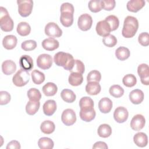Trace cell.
Wrapping results in <instances>:
<instances>
[{
  "label": "cell",
  "mask_w": 149,
  "mask_h": 149,
  "mask_svg": "<svg viewBox=\"0 0 149 149\" xmlns=\"http://www.w3.org/2000/svg\"><path fill=\"white\" fill-rule=\"evenodd\" d=\"M31 77L33 83L36 84H40L45 80V75L44 73L38 70H34L31 72Z\"/></svg>",
  "instance_id": "e575fe53"
},
{
  "label": "cell",
  "mask_w": 149,
  "mask_h": 149,
  "mask_svg": "<svg viewBox=\"0 0 149 149\" xmlns=\"http://www.w3.org/2000/svg\"><path fill=\"white\" fill-rule=\"evenodd\" d=\"M61 12H69L72 14L74 13V7L72 4L69 2H65L62 4L61 6Z\"/></svg>",
  "instance_id": "681fc988"
},
{
  "label": "cell",
  "mask_w": 149,
  "mask_h": 149,
  "mask_svg": "<svg viewBox=\"0 0 149 149\" xmlns=\"http://www.w3.org/2000/svg\"><path fill=\"white\" fill-rule=\"evenodd\" d=\"M102 42L108 47H113L117 44V39L113 35L109 34L103 38Z\"/></svg>",
  "instance_id": "7bdbcfd3"
},
{
  "label": "cell",
  "mask_w": 149,
  "mask_h": 149,
  "mask_svg": "<svg viewBox=\"0 0 149 149\" xmlns=\"http://www.w3.org/2000/svg\"><path fill=\"white\" fill-rule=\"evenodd\" d=\"M144 93L139 89L132 90L129 94V99L134 104H139L144 100Z\"/></svg>",
  "instance_id": "d6986e66"
},
{
  "label": "cell",
  "mask_w": 149,
  "mask_h": 149,
  "mask_svg": "<svg viewBox=\"0 0 149 149\" xmlns=\"http://www.w3.org/2000/svg\"><path fill=\"white\" fill-rule=\"evenodd\" d=\"M20 144L19 141L16 140H12L10 141L6 146V149H20Z\"/></svg>",
  "instance_id": "f907efd6"
},
{
  "label": "cell",
  "mask_w": 149,
  "mask_h": 149,
  "mask_svg": "<svg viewBox=\"0 0 149 149\" xmlns=\"http://www.w3.org/2000/svg\"><path fill=\"white\" fill-rule=\"evenodd\" d=\"M146 119L141 114H137L132 119L130 127L133 130L139 131L144 127Z\"/></svg>",
  "instance_id": "8fae6325"
},
{
  "label": "cell",
  "mask_w": 149,
  "mask_h": 149,
  "mask_svg": "<svg viewBox=\"0 0 149 149\" xmlns=\"http://www.w3.org/2000/svg\"><path fill=\"white\" fill-rule=\"evenodd\" d=\"M101 79V74L100 72L97 70H91L88 73L87 76V81L99 82Z\"/></svg>",
  "instance_id": "f6af8a7d"
},
{
  "label": "cell",
  "mask_w": 149,
  "mask_h": 149,
  "mask_svg": "<svg viewBox=\"0 0 149 149\" xmlns=\"http://www.w3.org/2000/svg\"><path fill=\"white\" fill-rule=\"evenodd\" d=\"M139 42L143 46L146 47L149 45V35L147 32H143L139 34L138 37Z\"/></svg>",
  "instance_id": "7dc6e473"
},
{
  "label": "cell",
  "mask_w": 149,
  "mask_h": 149,
  "mask_svg": "<svg viewBox=\"0 0 149 149\" xmlns=\"http://www.w3.org/2000/svg\"><path fill=\"white\" fill-rule=\"evenodd\" d=\"M92 23V17L87 13H84L80 15L77 21L78 27L82 31L88 30L91 27Z\"/></svg>",
  "instance_id": "8992f818"
},
{
  "label": "cell",
  "mask_w": 149,
  "mask_h": 149,
  "mask_svg": "<svg viewBox=\"0 0 149 149\" xmlns=\"http://www.w3.org/2000/svg\"><path fill=\"white\" fill-rule=\"evenodd\" d=\"M129 113L127 109L123 107H117L113 113L114 119L118 123H123L128 118Z\"/></svg>",
  "instance_id": "7c38bea8"
},
{
  "label": "cell",
  "mask_w": 149,
  "mask_h": 149,
  "mask_svg": "<svg viewBox=\"0 0 149 149\" xmlns=\"http://www.w3.org/2000/svg\"><path fill=\"white\" fill-rule=\"evenodd\" d=\"M102 9L105 10H112L115 6L116 2L115 0H102L101 1Z\"/></svg>",
  "instance_id": "bcb514c9"
},
{
  "label": "cell",
  "mask_w": 149,
  "mask_h": 149,
  "mask_svg": "<svg viewBox=\"0 0 149 149\" xmlns=\"http://www.w3.org/2000/svg\"><path fill=\"white\" fill-rule=\"evenodd\" d=\"M61 96L62 100L66 102L72 103L76 100V94L74 92L69 89H63L61 93Z\"/></svg>",
  "instance_id": "f1b7e54d"
},
{
  "label": "cell",
  "mask_w": 149,
  "mask_h": 149,
  "mask_svg": "<svg viewBox=\"0 0 149 149\" xmlns=\"http://www.w3.org/2000/svg\"><path fill=\"white\" fill-rule=\"evenodd\" d=\"M98 108L100 111L104 113L109 112L112 108V102L107 97L101 98L98 102Z\"/></svg>",
  "instance_id": "2e32d148"
},
{
  "label": "cell",
  "mask_w": 149,
  "mask_h": 149,
  "mask_svg": "<svg viewBox=\"0 0 149 149\" xmlns=\"http://www.w3.org/2000/svg\"><path fill=\"white\" fill-rule=\"evenodd\" d=\"M109 92L110 94L115 98H119L124 94L123 88L119 85L115 84L110 87Z\"/></svg>",
  "instance_id": "d590c367"
},
{
  "label": "cell",
  "mask_w": 149,
  "mask_h": 149,
  "mask_svg": "<svg viewBox=\"0 0 149 149\" xmlns=\"http://www.w3.org/2000/svg\"><path fill=\"white\" fill-rule=\"evenodd\" d=\"M10 95L7 91H0V104L1 105H6L10 101Z\"/></svg>",
  "instance_id": "c3c4849f"
},
{
  "label": "cell",
  "mask_w": 149,
  "mask_h": 149,
  "mask_svg": "<svg viewBox=\"0 0 149 149\" xmlns=\"http://www.w3.org/2000/svg\"><path fill=\"white\" fill-rule=\"evenodd\" d=\"M0 10V25L1 30L5 32L11 31L14 26L13 20L9 16L6 8L1 6Z\"/></svg>",
  "instance_id": "3957f363"
},
{
  "label": "cell",
  "mask_w": 149,
  "mask_h": 149,
  "mask_svg": "<svg viewBox=\"0 0 149 149\" xmlns=\"http://www.w3.org/2000/svg\"><path fill=\"white\" fill-rule=\"evenodd\" d=\"M37 65L38 67L43 70L48 69L52 65V58L49 54H41L37 57Z\"/></svg>",
  "instance_id": "ba28073f"
},
{
  "label": "cell",
  "mask_w": 149,
  "mask_h": 149,
  "mask_svg": "<svg viewBox=\"0 0 149 149\" xmlns=\"http://www.w3.org/2000/svg\"><path fill=\"white\" fill-rule=\"evenodd\" d=\"M122 82L126 87H132L136 85L137 83V79L134 74H127L123 77Z\"/></svg>",
  "instance_id": "8d00e7d4"
},
{
  "label": "cell",
  "mask_w": 149,
  "mask_h": 149,
  "mask_svg": "<svg viewBox=\"0 0 149 149\" xmlns=\"http://www.w3.org/2000/svg\"><path fill=\"white\" fill-rule=\"evenodd\" d=\"M88 6L90 11L94 13L98 12L102 9L101 1L100 0H91L88 2Z\"/></svg>",
  "instance_id": "b9f144b4"
},
{
  "label": "cell",
  "mask_w": 149,
  "mask_h": 149,
  "mask_svg": "<svg viewBox=\"0 0 149 149\" xmlns=\"http://www.w3.org/2000/svg\"><path fill=\"white\" fill-rule=\"evenodd\" d=\"M54 145V141L48 137H41L38 141V146L41 149H52Z\"/></svg>",
  "instance_id": "836d02e7"
},
{
  "label": "cell",
  "mask_w": 149,
  "mask_h": 149,
  "mask_svg": "<svg viewBox=\"0 0 149 149\" xmlns=\"http://www.w3.org/2000/svg\"><path fill=\"white\" fill-rule=\"evenodd\" d=\"M58 91L57 86L52 82H48L42 87L43 93L46 96H53Z\"/></svg>",
  "instance_id": "83f0119b"
},
{
  "label": "cell",
  "mask_w": 149,
  "mask_h": 149,
  "mask_svg": "<svg viewBox=\"0 0 149 149\" xmlns=\"http://www.w3.org/2000/svg\"><path fill=\"white\" fill-rule=\"evenodd\" d=\"M17 40L16 36L13 35L6 36L2 40V44L5 48L6 49H13L17 44Z\"/></svg>",
  "instance_id": "44dd1931"
},
{
  "label": "cell",
  "mask_w": 149,
  "mask_h": 149,
  "mask_svg": "<svg viewBox=\"0 0 149 149\" xmlns=\"http://www.w3.org/2000/svg\"><path fill=\"white\" fill-rule=\"evenodd\" d=\"M22 48L26 51H30L34 49L37 47V42L33 40H29L23 41L21 44Z\"/></svg>",
  "instance_id": "ee69618b"
},
{
  "label": "cell",
  "mask_w": 149,
  "mask_h": 149,
  "mask_svg": "<svg viewBox=\"0 0 149 149\" xmlns=\"http://www.w3.org/2000/svg\"><path fill=\"white\" fill-rule=\"evenodd\" d=\"M84 70H85V67H84V63L79 59H75L73 66L72 69L70 70V72L71 73L76 72V73H79L80 74H83L84 72Z\"/></svg>",
  "instance_id": "60d3db41"
},
{
  "label": "cell",
  "mask_w": 149,
  "mask_h": 149,
  "mask_svg": "<svg viewBox=\"0 0 149 149\" xmlns=\"http://www.w3.org/2000/svg\"><path fill=\"white\" fill-rule=\"evenodd\" d=\"M16 30L20 36H26L30 34L31 27L29 24L27 22H22L18 24Z\"/></svg>",
  "instance_id": "1f68e13d"
},
{
  "label": "cell",
  "mask_w": 149,
  "mask_h": 149,
  "mask_svg": "<svg viewBox=\"0 0 149 149\" xmlns=\"http://www.w3.org/2000/svg\"><path fill=\"white\" fill-rule=\"evenodd\" d=\"M109 24L111 31L116 30L119 25V21L118 18L115 15H109L105 19Z\"/></svg>",
  "instance_id": "f35d334b"
},
{
  "label": "cell",
  "mask_w": 149,
  "mask_h": 149,
  "mask_svg": "<svg viewBox=\"0 0 149 149\" xmlns=\"http://www.w3.org/2000/svg\"><path fill=\"white\" fill-rule=\"evenodd\" d=\"M45 33L51 38L59 37L62 34V31L57 24L54 22H49L45 27Z\"/></svg>",
  "instance_id": "52a82bcc"
},
{
  "label": "cell",
  "mask_w": 149,
  "mask_h": 149,
  "mask_svg": "<svg viewBox=\"0 0 149 149\" xmlns=\"http://www.w3.org/2000/svg\"><path fill=\"white\" fill-rule=\"evenodd\" d=\"M139 28V22L133 16H127L124 20L122 31V36L127 38L134 37Z\"/></svg>",
  "instance_id": "6da1fadb"
},
{
  "label": "cell",
  "mask_w": 149,
  "mask_h": 149,
  "mask_svg": "<svg viewBox=\"0 0 149 149\" xmlns=\"http://www.w3.org/2000/svg\"><path fill=\"white\" fill-rule=\"evenodd\" d=\"M95 29L97 34L104 37L109 35L111 31L110 26L105 20L98 22L96 25Z\"/></svg>",
  "instance_id": "4fadbf2b"
},
{
  "label": "cell",
  "mask_w": 149,
  "mask_h": 149,
  "mask_svg": "<svg viewBox=\"0 0 149 149\" xmlns=\"http://www.w3.org/2000/svg\"><path fill=\"white\" fill-rule=\"evenodd\" d=\"M93 148L94 149H107L108 148V146L107 145V144L105 142L103 141H97L96 142L94 146H93Z\"/></svg>",
  "instance_id": "816d5d0a"
},
{
  "label": "cell",
  "mask_w": 149,
  "mask_h": 149,
  "mask_svg": "<svg viewBox=\"0 0 149 149\" xmlns=\"http://www.w3.org/2000/svg\"><path fill=\"white\" fill-rule=\"evenodd\" d=\"M59 43L58 40L54 38H48L42 42V47L47 51H54L59 47Z\"/></svg>",
  "instance_id": "ac0fdd59"
},
{
  "label": "cell",
  "mask_w": 149,
  "mask_h": 149,
  "mask_svg": "<svg viewBox=\"0 0 149 149\" xmlns=\"http://www.w3.org/2000/svg\"><path fill=\"white\" fill-rule=\"evenodd\" d=\"M29 79L30 74L28 71L21 69L14 74L12 78V81L16 86L22 87L29 81Z\"/></svg>",
  "instance_id": "277c9868"
},
{
  "label": "cell",
  "mask_w": 149,
  "mask_h": 149,
  "mask_svg": "<svg viewBox=\"0 0 149 149\" xmlns=\"http://www.w3.org/2000/svg\"><path fill=\"white\" fill-rule=\"evenodd\" d=\"M101 86L98 82L89 81L86 86V91L91 95H97L101 91Z\"/></svg>",
  "instance_id": "cb8c5ba5"
},
{
  "label": "cell",
  "mask_w": 149,
  "mask_h": 149,
  "mask_svg": "<svg viewBox=\"0 0 149 149\" xmlns=\"http://www.w3.org/2000/svg\"><path fill=\"white\" fill-rule=\"evenodd\" d=\"M16 70V63L12 60H6L2 64V72L6 75H10Z\"/></svg>",
  "instance_id": "ffe728a7"
},
{
  "label": "cell",
  "mask_w": 149,
  "mask_h": 149,
  "mask_svg": "<svg viewBox=\"0 0 149 149\" xmlns=\"http://www.w3.org/2000/svg\"><path fill=\"white\" fill-rule=\"evenodd\" d=\"M18 5V12L22 17H27L32 11L33 6V2L31 0L17 1Z\"/></svg>",
  "instance_id": "5b68a950"
},
{
  "label": "cell",
  "mask_w": 149,
  "mask_h": 149,
  "mask_svg": "<svg viewBox=\"0 0 149 149\" xmlns=\"http://www.w3.org/2000/svg\"><path fill=\"white\" fill-rule=\"evenodd\" d=\"M129 49L125 47H120L115 51V55L120 61H125L130 56Z\"/></svg>",
  "instance_id": "4dcf8cb0"
},
{
  "label": "cell",
  "mask_w": 149,
  "mask_h": 149,
  "mask_svg": "<svg viewBox=\"0 0 149 149\" xmlns=\"http://www.w3.org/2000/svg\"><path fill=\"white\" fill-rule=\"evenodd\" d=\"M133 141L137 146L140 147H144L148 143L147 136L143 132H139L134 136Z\"/></svg>",
  "instance_id": "603a6c76"
},
{
  "label": "cell",
  "mask_w": 149,
  "mask_h": 149,
  "mask_svg": "<svg viewBox=\"0 0 149 149\" xmlns=\"http://www.w3.org/2000/svg\"><path fill=\"white\" fill-rule=\"evenodd\" d=\"M79 106L80 109L94 108V101L89 97H84L80 100Z\"/></svg>",
  "instance_id": "74e56055"
},
{
  "label": "cell",
  "mask_w": 149,
  "mask_h": 149,
  "mask_svg": "<svg viewBox=\"0 0 149 149\" xmlns=\"http://www.w3.org/2000/svg\"><path fill=\"white\" fill-rule=\"evenodd\" d=\"M68 81L70 85L73 86H77L82 83L83 81V77L82 74L72 72L69 76Z\"/></svg>",
  "instance_id": "d4e9b609"
},
{
  "label": "cell",
  "mask_w": 149,
  "mask_h": 149,
  "mask_svg": "<svg viewBox=\"0 0 149 149\" xmlns=\"http://www.w3.org/2000/svg\"><path fill=\"white\" fill-rule=\"evenodd\" d=\"M97 133L100 137L107 138L112 134V129L108 124H102L98 127Z\"/></svg>",
  "instance_id": "d6a6232c"
},
{
  "label": "cell",
  "mask_w": 149,
  "mask_h": 149,
  "mask_svg": "<svg viewBox=\"0 0 149 149\" xmlns=\"http://www.w3.org/2000/svg\"><path fill=\"white\" fill-rule=\"evenodd\" d=\"M27 97L30 101H38L41 98V94L38 89L31 88L27 91Z\"/></svg>",
  "instance_id": "ab89813d"
},
{
  "label": "cell",
  "mask_w": 149,
  "mask_h": 149,
  "mask_svg": "<svg viewBox=\"0 0 149 149\" xmlns=\"http://www.w3.org/2000/svg\"><path fill=\"white\" fill-rule=\"evenodd\" d=\"M137 73L140 77L141 82L148 86L149 84V68L147 64L142 63L137 68Z\"/></svg>",
  "instance_id": "30bf717a"
},
{
  "label": "cell",
  "mask_w": 149,
  "mask_h": 149,
  "mask_svg": "<svg viewBox=\"0 0 149 149\" xmlns=\"http://www.w3.org/2000/svg\"><path fill=\"white\" fill-rule=\"evenodd\" d=\"M60 21L63 26L66 27H70L73 22V14L69 12H62Z\"/></svg>",
  "instance_id": "484cf974"
},
{
  "label": "cell",
  "mask_w": 149,
  "mask_h": 149,
  "mask_svg": "<svg viewBox=\"0 0 149 149\" xmlns=\"http://www.w3.org/2000/svg\"><path fill=\"white\" fill-rule=\"evenodd\" d=\"M40 129L42 133L47 134H49L54 132L55 129V126L53 122L47 120L41 123Z\"/></svg>",
  "instance_id": "4316f807"
},
{
  "label": "cell",
  "mask_w": 149,
  "mask_h": 149,
  "mask_svg": "<svg viewBox=\"0 0 149 149\" xmlns=\"http://www.w3.org/2000/svg\"><path fill=\"white\" fill-rule=\"evenodd\" d=\"M61 119L66 126H71L76 121V113L72 109H66L62 113Z\"/></svg>",
  "instance_id": "9c48e42d"
},
{
  "label": "cell",
  "mask_w": 149,
  "mask_h": 149,
  "mask_svg": "<svg viewBox=\"0 0 149 149\" xmlns=\"http://www.w3.org/2000/svg\"><path fill=\"white\" fill-rule=\"evenodd\" d=\"M145 5V1L143 0H131L127 3V9L132 12H137Z\"/></svg>",
  "instance_id": "e0dca14e"
},
{
  "label": "cell",
  "mask_w": 149,
  "mask_h": 149,
  "mask_svg": "<svg viewBox=\"0 0 149 149\" xmlns=\"http://www.w3.org/2000/svg\"><path fill=\"white\" fill-rule=\"evenodd\" d=\"M95 111L94 108L80 109V117L81 120L88 122L93 120L95 117Z\"/></svg>",
  "instance_id": "9a60e30c"
},
{
  "label": "cell",
  "mask_w": 149,
  "mask_h": 149,
  "mask_svg": "<svg viewBox=\"0 0 149 149\" xmlns=\"http://www.w3.org/2000/svg\"><path fill=\"white\" fill-rule=\"evenodd\" d=\"M19 65L22 69L30 71L34 66L33 59L29 55H23L19 59Z\"/></svg>",
  "instance_id": "5bb4252c"
},
{
  "label": "cell",
  "mask_w": 149,
  "mask_h": 149,
  "mask_svg": "<svg viewBox=\"0 0 149 149\" xmlns=\"http://www.w3.org/2000/svg\"><path fill=\"white\" fill-rule=\"evenodd\" d=\"M40 102L38 101H29L26 106V111L30 115H34L39 109Z\"/></svg>",
  "instance_id": "f546056e"
},
{
  "label": "cell",
  "mask_w": 149,
  "mask_h": 149,
  "mask_svg": "<svg viewBox=\"0 0 149 149\" xmlns=\"http://www.w3.org/2000/svg\"><path fill=\"white\" fill-rule=\"evenodd\" d=\"M74 60L71 54L63 52H57L54 57V62L56 65L62 66L65 70L69 71L73 66Z\"/></svg>",
  "instance_id": "7a4b0ae2"
},
{
  "label": "cell",
  "mask_w": 149,
  "mask_h": 149,
  "mask_svg": "<svg viewBox=\"0 0 149 149\" xmlns=\"http://www.w3.org/2000/svg\"><path fill=\"white\" fill-rule=\"evenodd\" d=\"M56 109V102L53 100H47L43 105V112L47 116L52 115Z\"/></svg>",
  "instance_id": "7402d4cb"
}]
</instances>
